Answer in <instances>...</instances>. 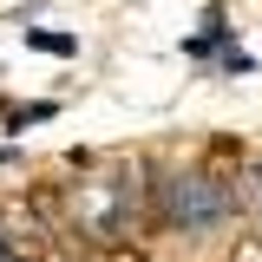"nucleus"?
I'll list each match as a JSON object with an SVG mask.
<instances>
[{"label":"nucleus","mask_w":262,"mask_h":262,"mask_svg":"<svg viewBox=\"0 0 262 262\" xmlns=\"http://www.w3.org/2000/svg\"><path fill=\"white\" fill-rule=\"evenodd\" d=\"M236 210L229 203V190L223 184H210V177H170V203H164V216L177 229H216Z\"/></svg>","instance_id":"1"},{"label":"nucleus","mask_w":262,"mask_h":262,"mask_svg":"<svg viewBox=\"0 0 262 262\" xmlns=\"http://www.w3.org/2000/svg\"><path fill=\"white\" fill-rule=\"evenodd\" d=\"M33 46H46V53H72V39H59V33H27Z\"/></svg>","instance_id":"2"}]
</instances>
